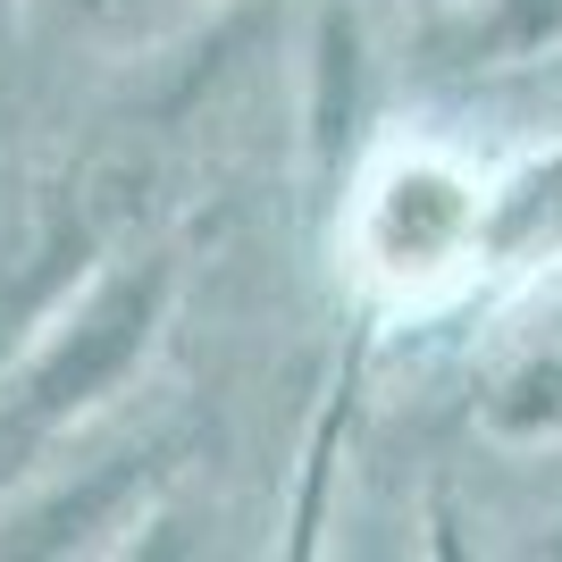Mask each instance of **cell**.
Masks as SVG:
<instances>
[{
	"mask_svg": "<svg viewBox=\"0 0 562 562\" xmlns=\"http://www.w3.org/2000/svg\"><path fill=\"white\" fill-rule=\"evenodd\" d=\"M495 202L446 151H386L352 193V260L395 294H428V285L462 278L487 252Z\"/></svg>",
	"mask_w": 562,
	"mask_h": 562,
	"instance_id": "obj_2",
	"label": "cell"
},
{
	"mask_svg": "<svg viewBox=\"0 0 562 562\" xmlns=\"http://www.w3.org/2000/svg\"><path fill=\"white\" fill-rule=\"evenodd\" d=\"M59 18H76V25H143L151 9H168V0H50Z\"/></svg>",
	"mask_w": 562,
	"mask_h": 562,
	"instance_id": "obj_4",
	"label": "cell"
},
{
	"mask_svg": "<svg viewBox=\"0 0 562 562\" xmlns=\"http://www.w3.org/2000/svg\"><path fill=\"white\" fill-rule=\"evenodd\" d=\"M168 311L160 260H110L85 294L43 311V328L18 361H0V487L34 470L101 395H117L151 352Z\"/></svg>",
	"mask_w": 562,
	"mask_h": 562,
	"instance_id": "obj_1",
	"label": "cell"
},
{
	"mask_svg": "<svg viewBox=\"0 0 562 562\" xmlns=\"http://www.w3.org/2000/svg\"><path fill=\"white\" fill-rule=\"evenodd\" d=\"M495 437H562V303L513 345V361L487 386Z\"/></svg>",
	"mask_w": 562,
	"mask_h": 562,
	"instance_id": "obj_3",
	"label": "cell"
}]
</instances>
